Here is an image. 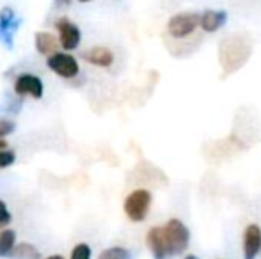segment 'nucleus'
<instances>
[{
	"mask_svg": "<svg viewBox=\"0 0 261 259\" xmlns=\"http://www.w3.org/2000/svg\"><path fill=\"white\" fill-rule=\"evenodd\" d=\"M164 235H165V240H167L169 254H171V256L183 254L190 243V231L187 229V225L183 224L179 218H171V220L164 225Z\"/></svg>",
	"mask_w": 261,
	"mask_h": 259,
	"instance_id": "1",
	"label": "nucleus"
},
{
	"mask_svg": "<svg viewBox=\"0 0 261 259\" xmlns=\"http://www.w3.org/2000/svg\"><path fill=\"white\" fill-rule=\"evenodd\" d=\"M151 200V192L146 190V188H137V190L130 192L124 199V213L132 222H142L148 215Z\"/></svg>",
	"mask_w": 261,
	"mask_h": 259,
	"instance_id": "2",
	"label": "nucleus"
},
{
	"mask_svg": "<svg viewBox=\"0 0 261 259\" xmlns=\"http://www.w3.org/2000/svg\"><path fill=\"white\" fill-rule=\"evenodd\" d=\"M201 27V14L197 13H179L169 20L167 34L174 39H185L192 36Z\"/></svg>",
	"mask_w": 261,
	"mask_h": 259,
	"instance_id": "3",
	"label": "nucleus"
},
{
	"mask_svg": "<svg viewBox=\"0 0 261 259\" xmlns=\"http://www.w3.org/2000/svg\"><path fill=\"white\" fill-rule=\"evenodd\" d=\"M46 64H48V68L54 73H57L62 78H75L79 75V63L69 53H62V52L54 53V55H50L46 59Z\"/></svg>",
	"mask_w": 261,
	"mask_h": 259,
	"instance_id": "4",
	"label": "nucleus"
},
{
	"mask_svg": "<svg viewBox=\"0 0 261 259\" xmlns=\"http://www.w3.org/2000/svg\"><path fill=\"white\" fill-rule=\"evenodd\" d=\"M55 28L59 31V43L64 50H75L80 45V38H82L80 28L68 18H61L55 23Z\"/></svg>",
	"mask_w": 261,
	"mask_h": 259,
	"instance_id": "5",
	"label": "nucleus"
},
{
	"mask_svg": "<svg viewBox=\"0 0 261 259\" xmlns=\"http://www.w3.org/2000/svg\"><path fill=\"white\" fill-rule=\"evenodd\" d=\"M14 93L18 96H32L36 100L43 96V82L39 76L34 75H21L14 82Z\"/></svg>",
	"mask_w": 261,
	"mask_h": 259,
	"instance_id": "6",
	"label": "nucleus"
},
{
	"mask_svg": "<svg viewBox=\"0 0 261 259\" xmlns=\"http://www.w3.org/2000/svg\"><path fill=\"white\" fill-rule=\"evenodd\" d=\"M146 243H148L149 250H151L153 257L155 259H167L169 254V247H167V240L164 235V227H151L146 235Z\"/></svg>",
	"mask_w": 261,
	"mask_h": 259,
	"instance_id": "7",
	"label": "nucleus"
},
{
	"mask_svg": "<svg viewBox=\"0 0 261 259\" xmlns=\"http://www.w3.org/2000/svg\"><path fill=\"white\" fill-rule=\"evenodd\" d=\"M261 252V227L251 224L244 233V259H254Z\"/></svg>",
	"mask_w": 261,
	"mask_h": 259,
	"instance_id": "8",
	"label": "nucleus"
},
{
	"mask_svg": "<svg viewBox=\"0 0 261 259\" xmlns=\"http://www.w3.org/2000/svg\"><path fill=\"white\" fill-rule=\"evenodd\" d=\"M84 59L89 64L98 66V68H109L114 63V53L105 46H93L84 53Z\"/></svg>",
	"mask_w": 261,
	"mask_h": 259,
	"instance_id": "9",
	"label": "nucleus"
},
{
	"mask_svg": "<svg viewBox=\"0 0 261 259\" xmlns=\"http://www.w3.org/2000/svg\"><path fill=\"white\" fill-rule=\"evenodd\" d=\"M227 21V13L226 11H213L208 9L201 14V28L204 32H215L220 27H224Z\"/></svg>",
	"mask_w": 261,
	"mask_h": 259,
	"instance_id": "10",
	"label": "nucleus"
},
{
	"mask_svg": "<svg viewBox=\"0 0 261 259\" xmlns=\"http://www.w3.org/2000/svg\"><path fill=\"white\" fill-rule=\"evenodd\" d=\"M34 45H36V50H38L41 55H54V53H57L55 50H57V39L54 38L50 32H36L34 36Z\"/></svg>",
	"mask_w": 261,
	"mask_h": 259,
	"instance_id": "11",
	"label": "nucleus"
},
{
	"mask_svg": "<svg viewBox=\"0 0 261 259\" xmlns=\"http://www.w3.org/2000/svg\"><path fill=\"white\" fill-rule=\"evenodd\" d=\"M14 245H16V233L13 229H6L4 233H0V257L13 254Z\"/></svg>",
	"mask_w": 261,
	"mask_h": 259,
	"instance_id": "12",
	"label": "nucleus"
},
{
	"mask_svg": "<svg viewBox=\"0 0 261 259\" xmlns=\"http://www.w3.org/2000/svg\"><path fill=\"white\" fill-rule=\"evenodd\" d=\"M13 256L16 259H39V252L31 243H21L13 250Z\"/></svg>",
	"mask_w": 261,
	"mask_h": 259,
	"instance_id": "13",
	"label": "nucleus"
},
{
	"mask_svg": "<svg viewBox=\"0 0 261 259\" xmlns=\"http://www.w3.org/2000/svg\"><path fill=\"white\" fill-rule=\"evenodd\" d=\"M98 259H132V254L124 247H110V249H105Z\"/></svg>",
	"mask_w": 261,
	"mask_h": 259,
	"instance_id": "14",
	"label": "nucleus"
},
{
	"mask_svg": "<svg viewBox=\"0 0 261 259\" xmlns=\"http://www.w3.org/2000/svg\"><path fill=\"white\" fill-rule=\"evenodd\" d=\"M69 259H91V247L87 243H79L71 250V257Z\"/></svg>",
	"mask_w": 261,
	"mask_h": 259,
	"instance_id": "15",
	"label": "nucleus"
},
{
	"mask_svg": "<svg viewBox=\"0 0 261 259\" xmlns=\"http://www.w3.org/2000/svg\"><path fill=\"white\" fill-rule=\"evenodd\" d=\"M14 160H16V155L13 151H0V169L13 165Z\"/></svg>",
	"mask_w": 261,
	"mask_h": 259,
	"instance_id": "16",
	"label": "nucleus"
},
{
	"mask_svg": "<svg viewBox=\"0 0 261 259\" xmlns=\"http://www.w3.org/2000/svg\"><path fill=\"white\" fill-rule=\"evenodd\" d=\"M14 131V123L9 119H0V138H4L6 135L13 133Z\"/></svg>",
	"mask_w": 261,
	"mask_h": 259,
	"instance_id": "17",
	"label": "nucleus"
},
{
	"mask_svg": "<svg viewBox=\"0 0 261 259\" xmlns=\"http://www.w3.org/2000/svg\"><path fill=\"white\" fill-rule=\"evenodd\" d=\"M9 222H11V213H9V210H7L6 203L0 200V227H2V225H7Z\"/></svg>",
	"mask_w": 261,
	"mask_h": 259,
	"instance_id": "18",
	"label": "nucleus"
},
{
	"mask_svg": "<svg viewBox=\"0 0 261 259\" xmlns=\"http://www.w3.org/2000/svg\"><path fill=\"white\" fill-rule=\"evenodd\" d=\"M6 146H7V142L4 140V138H0V151H4V149H6Z\"/></svg>",
	"mask_w": 261,
	"mask_h": 259,
	"instance_id": "19",
	"label": "nucleus"
},
{
	"mask_svg": "<svg viewBox=\"0 0 261 259\" xmlns=\"http://www.w3.org/2000/svg\"><path fill=\"white\" fill-rule=\"evenodd\" d=\"M46 259H64V257L59 256V254H55V256H50V257H46Z\"/></svg>",
	"mask_w": 261,
	"mask_h": 259,
	"instance_id": "20",
	"label": "nucleus"
},
{
	"mask_svg": "<svg viewBox=\"0 0 261 259\" xmlns=\"http://www.w3.org/2000/svg\"><path fill=\"white\" fill-rule=\"evenodd\" d=\"M61 4H69V0H57V6H61Z\"/></svg>",
	"mask_w": 261,
	"mask_h": 259,
	"instance_id": "21",
	"label": "nucleus"
},
{
	"mask_svg": "<svg viewBox=\"0 0 261 259\" xmlns=\"http://www.w3.org/2000/svg\"><path fill=\"white\" fill-rule=\"evenodd\" d=\"M185 259H199V257L194 256V254H189V256H185Z\"/></svg>",
	"mask_w": 261,
	"mask_h": 259,
	"instance_id": "22",
	"label": "nucleus"
},
{
	"mask_svg": "<svg viewBox=\"0 0 261 259\" xmlns=\"http://www.w3.org/2000/svg\"><path fill=\"white\" fill-rule=\"evenodd\" d=\"M79 2H91V0H79Z\"/></svg>",
	"mask_w": 261,
	"mask_h": 259,
	"instance_id": "23",
	"label": "nucleus"
}]
</instances>
